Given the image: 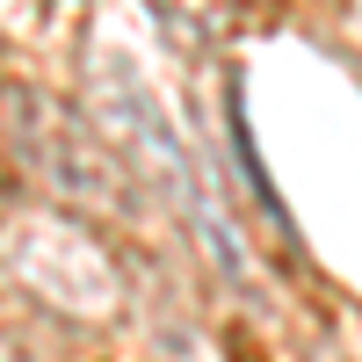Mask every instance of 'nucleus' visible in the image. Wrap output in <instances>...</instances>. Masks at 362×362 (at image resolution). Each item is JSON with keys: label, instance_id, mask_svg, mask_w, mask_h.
Segmentation results:
<instances>
[{"label": "nucleus", "instance_id": "f257e3e1", "mask_svg": "<svg viewBox=\"0 0 362 362\" xmlns=\"http://www.w3.org/2000/svg\"><path fill=\"white\" fill-rule=\"evenodd\" d=\"M8 268L66 312H109L116 305V268L66 218H15L8 225Z\"/></svg>", "mask_w": 362, "mask_h": 362}, {"label": "nucleus", "instance_id": "f03ea898", "mask_svg": "<svg viewBox=\"0 0 362 362\" xmlns=\"http://www.w3.org/2000/svg\"><path fill=\"white\" fill-rule=\"evenodd\" d=\"M225 145H232V174L247 181V196L276 218V232L297 247V225H290V203H283V189L268 181V160H261V145H254V124H247V102H239V80L225 87Z\"/></svg>", "mask_w": 362, "mask_h": 362}, {"label": "nucleus", "instance_id": "7ed1b4c3", "mask_svg": "<svg viewBox=\"0 0 362 362\" xmlns=\"http://www.w3.org/2000/svg\"><path fill=\"white\" fill-rule=\"evenodd\" d=\"M145 8H153L160 37H167L181 58H196V51H203V37H210V0H145Z\"/></svg>", "mask_w": 362, "mask_h": 362}]
</instances>
